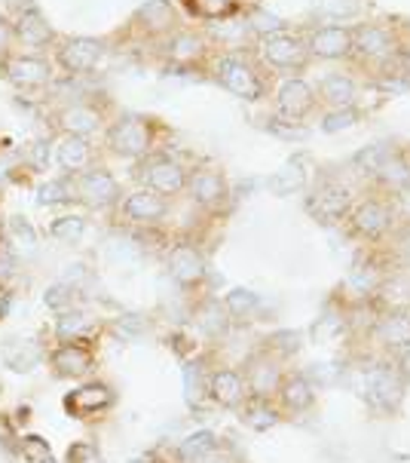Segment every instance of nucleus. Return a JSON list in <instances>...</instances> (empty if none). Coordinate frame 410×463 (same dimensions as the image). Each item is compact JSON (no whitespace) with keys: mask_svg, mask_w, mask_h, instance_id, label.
Masks as SVG:
<instances>
[{"mask_svg":"<svg viewBox=\"0 0 410 463\" xmlns=\"http://www.w3.org/2000/svg\"><path fill=\"white\" fill-rule=\"evenodd\" d=\"M105 145L110 154L126 156V160H144L156 147V127L147 117L123 114L105 129Z\"/></svg>","mask_w":410,"mask_h":463,"instance_id":"f257e3e1","label":"nucleus"},{"mask_svg":"<svg viewBox=\"0 0 410 463\" xmlns=\"http://www.w3.org/2000/svg\"><path fill=\"white\" fill-rule=\"evenodd\" d=\"M10 15V25H13V41H15V50L22 46V52H46L55 50V43H59V34H55V28L50 25V19L43 15V10L37 4H15Z\"/></svg>","mask_w":410,"mask_h":463,"instance_id":"f03ea898","label":"nucleus"},{"mask_svg":"<svg viewBox=\"0 0 410 463\" xmlns=\"http://www.w3.org/2000/svg\"><path fill=\"white\" fill-rule=\"evenodd\" d=\"M0 74H4L6 83H13L15 90L25 92H37V90H50L55 83V68L52 56H41V52H22L13 50L0 59Z\"/></svg>","mask_w":410,"mask_h":463,"instance_id":"7ed1b4c3","label":"nucleus"},{"mask_svg":"<svg viewBox=\"0 0 410 463\" xmlns=\"http://www.w3.org/2000/svg\"><path fill=\"white\" fill-rule=\"evenodd\" d=\"M105 41L98 37H65V41L55 43V50L50 52L55 68L61 71L65 77H86L98 68L101 56H105Z\"/></svg>","mask_w":410,"mask_h":463,"instance_id":"20e7f679","label":"nucleus"},{"mask_svg":"<svg viewBox=\"0 0 410 463\" xmlns=\"http://www.w3.org/2000/svg\"><path fill=\"white\" fill-rule=\"evenodd\" d=\"M107 117L101 111L98 101L92 99H68L61 108L52 111V127L55 132H68V136H83V138H92L96 132L105 129Z\"/></svg>","mask_w":410,"mask_h":463,"instance_id":"39448f33","label":"nucleus"},{"mask_svg":"<svg viewBox=\"0 0 410 463\" xmlns=\"http://www.w3.org/2000/svg\"><path fill=\"white\" fill-rule=\"evenodd\" d=\"M187 175H191V172H187L184 163L169 154H151V156H144V163H141V182H144L147 191L160 194L165 200L184 194Z\"/></svg>","mask_w":410,"mask_h":463,"instance_id":"423d86ee","label":"nucleus"},{"mask_svg":"<svg viewBox=\"0 0 410 463\" xmlns=\"http://www.w3.org/2000/svg\"><path fill=\"white\" fill-rule=\"evenodd\" d=\"M215 80L239 99L255 101L264 96V83H260L255 65L242 52H230V56H220L215 61Z\"/></svg>","mask_w":410,"mask_h":463,"instance_id":"0eeeda50","label":"nucleus"},{"mask_svg":"<svg viewBox=\"0 0 410 463\" xmlns=\"http://www.w3.org/2000/svg\"><path fill=\"white\" fill-rule=\"evenodd\" d=\"M361 383H365V396L370 399V405L380 411H396L401 396H405V374H401V368H396V363L370 365Z\"/></svg>","mask_w":410,"mask_h":463,"instance_id":"6e6552de","label":"nucleus"},{"mask_svg":"<svg viewBox=\"0 0 410 463\" xmlns=\"http://www.w3.org/2000/svg\"><path fill=\"white\" fill-rule=\"evenodd\" d=\"M74 194L89 209H110V206H120L123 200L120 182L105 166H89L80 175H74Z\"/></svg>","mask_w":410,"mask_h":463,"instance_id":"1a4fd4ad","label":"nucleus"},{"mask_svg":"<svg viewBox=\"0 0 410 463\" xmlns=\"http://www.w3.org/2000/svg\"><path fill=\"white\" fill-rule=\"evenodd\" d=\"M346 218H349L352 231H356L359 237L370 240V242L389 237V231L396 227V209H392V203L377 200V197H368V200L356 203Z\"/></svg>","mask_w":410,"mask_h":463,"instance_id":"9d476101","label":"nucleus"},{"mask_svg":"<svg viewBox=\"0 0 410 463\" xmlns=\"http://www.w3.org/2000/svg\"><path fill=\"white\" fill-rule=\"evenodd\" d=\"M370 335H374V341L380 344L383 350H389L398 363L410 356V313L383 310L380 317H377L374 328H370Z\"/></svg>","mask_w":410,"mask_h":463,"instance_id":"9b49d317","label":"nucleus"},{"mask_svg":"<svg viewBox=\"0 0 410 463\" xmlns=\"http://www.w3.org/2000/svg\"><path fill=\"white\" fill-rule=\"evenodd\" d=\"M246 378V387H248V396H264V399H275V390H279L282 378V359L273 356L270 350H260L257 356H251L248 363V372L242 374Z\"/></svg>","mask_w":410,"mask_h":463,"instance_id":"f8f14e48","label":"nucleus"},{"mask_svg":"<svg viewBox=\"0 0 410 463\" xmlns=\"http://www.w3.org/2000/svg\"><path fill=\"white\" fill-rule=\"evenodd\" d=\"M120 212L126 215V222L151 227V224H160L163 218L169 215V200L154 191H147V187H138V191L126 194L120 200Z\"/></svg>","mask_w":410,"mask_h":463,"instance_id":"ddd939ff","label":"nucleus"},{"mask_svg":"<svg viewBox=\"0 0 410 463\" xmlns=\"http://www.w3.org/2000/svg\"><path fill=\"white\" fill-rule=\"evenodd\" d=\"M116 402L114 390L107 383H83V387L70 390L65 396V411L70 418H92V414H101L107 411L110 405Z\"/></svg>","mask_w":410,"mask_h":463,"instance_id":"4468645a","label":"nucleus"},{"mask_svg":"<svg viewBox=\"0 0 410 463\" xmlns=\"http://www.w3.org/2000/svg\"><path fill=\"white\" fill-rule=\"evenodd\" d=\"M132 28L144 31L151 37L175 34L178 28V10L172 0H147L144 6H138V13L132 15Z\"/></svg>","mask_w":410,"mask_h":463,"instance_id":"2eb2a0df","label":"nucleus"},{"mask_svg":"<svg viewBox=\"0 0 410 463\" xmlns=\"http://www.w3.org/2000/svg\"><path fill=\"white\" fill-rule=\"evenodd\" d=\"M55 163H59L68 175H80V172H86L89 166H96V147H92L89 138L61 132V136L55 138Z\"/></svg>","mask_w":410,"mask_h":463,"instance_id":"dca6fc26","label":"nucleus"},{"mask_svg":"<svg viewBox=\"0 0 410 463\" xmlns=\"http://www.w3.org/2000/svg\"><path fill=\"white\" fill-rule=\"evenodd\" d=\"M184 191H187V197H191L196 206H202V209H215V206H220V203L227 200L224 175H220L218 169H209V166L193 169L191 175H187Z\"/></svg>","mask_w":410,"mask_h":463,"instance_id":"f3484780","label":"nucleus"},{"mask_svg":"<svg viewBox=\"0 0 410 463\" xmlns=\"http://www.w3.org/2000/svg\"><path fill=\"white\" fill-rule=\"evenodd\" d=\"M50 365L59 378H86L96 365V356L83 341H68L50 356Z\"/></svg>","mask_w":410,"mask_h":463,"instance_id":"a211bd4d","label":"nucleus"},{"mask_svg":"<svg viewBox=\"0 0 410 463\" xmlns=\"http://www.w3.org/2000/svg\"><path fill=\"white\" fill-rule=\"evenodd\" d=\"M352 209V194L346 191L343 184L337 182H328V184H319L310 197V212L319 215L321 222H337V218H346Z\"/></svg>","mask_w":410,"mask_h":463,"instance_id":"6ab92c4d","label":"nucleus"},{"mask_svg":"<svg viewBox=\"0 0 410 463\" xmlns=\"http://www.w3.org/2000/svg\"><path fill=\"white\" fill-rule=\"evenodd\" d=\"M205 270H209V267H205V255L193 242H178L169 252V273L181 286H200L205 279Z\"/></svg>","mask_w":410,"mask_h":463,"instance_id":"aec40b11","label":"nucleus"},{"mask_svg":"<svg viewBox=\"0 0 410 463\" xmlns=\"http://www.w3.org/2000/svg\"><path fill=\"white\" fill-rule=\"evenodd\" d=\"M264 59L273 68H301L306 59V46L288 31H270L264 37Z\"/></svg>","mask_w":410,"mask_h":463,"instance_id":"412c9836","label":"nucleus"},{"mask_svg":"<svg viewBox=\"0 0 410 463\" xmlns=\"http://www.w3.org/2000/svg\"><path fill=\"white\" fill-rule=\"evenodd\" d=\"M275 402H279L282 411H310L315 405V387L310 378H303L301 372H288L282 378L279 390H275Z\"/></svg>","mask_w":410,"mask_h":463,"instance_id":"4be33fe9","label":"nucleus"},{"mask_svg":"<svg viewBox=\"0 0 410 463\" xmlns=\"http://www.w3.org/2000/svg\"><path fill=\"white\" fill-rule=\"evenodd\" d=\"M209 396L224 408H239L248 399V387L242 372H236V368H218L209 378Z\"/></svg>","mask_w":410,"mask_h":463,"instance_id":"5701e85b","label":"nucleus"},{"mask_svg":"<svg viewBox=\"0 0 410 463\" xmlns=\"http://www.w3.org/2000/svg\"><path fill=\"white\" fill-rule=\"evenodd\" d=\"M312 105H315V92H312L310 83H303V80L282 83V90H279V111H282L285 120L297 123L306 111H312Z\"/></svg>","mask_w":410,"mask_h":463,"instance_id":"b1692460","label":"nucleus"},{"mask_svg":"<svg viewBox=\"0 0 410 463\" xmlns=\"http://www.w3.org/2000/svg\"><path fill=\"white\" fill-rule=\"evenodd\" d=\"M306 50L319 59H340L352 50V34L346 28H337V25L319 28L310 37V46H306Z\"/></svg>","mask_w":410,"mask_h":463,"instance_id":"393cba45","label":"nucleus"},{"mask_svg":"<svg viewBox=\"0 0 410 463\" xmlns=\"http://www.w3.org/2000/svg\"><path fill=\"white\" fill-rule=\"evenodd\" d=\"M165 56L181 68L193 65V61H200L205 56V37L196 34V31H175L169 37V43H165Z\"/></svg>","mask_w":410,"mask_h":463,"instance_id":"a878e982","label":"nucleus"},{"mask_svg":"<svg viewBox=\"0 0 410 463\" xmlns=\"http://www.w3.org/2000/svg\"><path fill=\"white\" fill-rule=\"evenodd\" d=\"M239 408H242V420H246L251 430H257V433H264V430H273L275 423L282 420V408H279L275 399L248 396Z\"/></svg>","mask_w":410,"mask_h":463,"instance_id":"bb28decb","label":"nucleus"},{"mask_svg":"<svg viewBox=\"0 0 410 463\" xmlns=\"http://www.w3.org/2000/svg\"><path fill=\"white\" fill-rule=\"evenodd\" d=\"M352 50H359L368 59H383L392 50V37L386 28L377 25H361L352 31Z\"/></svg>","mask_w":410,"mask_h":463,"instance_id":"cd10ccee","label":"nucleus"},{"mask_svg":"<svg viewBox=\"0 0 410 463\" xmlns=\"http://www.w3.org/2000/svg\"><path fill=\"white\" fill-rule=\"evenodd\" d=\"M43 359V350L37 347L34 341H13L4 347V363L13 368V372H31L37 368Z\"/></svg>","mask_w":410,"mask_h":463,"instance_id":"c85d7f7f","label":"nucleus"},{"mask_svg":"<svg viewBox=\"0 0 410 463\" xmlns=\"http://www.w3.org/2000/svg\"><path fill=\"white\" fill-rule=\"evenodd\" d=\"M92 332V317L83 313L80 307H70L65 313H59V323H55V335L61 341H83Z\"/></svg>","mask_w":410,"mask_h":463,"instance_id":"c756f323","label":"nucleus"},{"mask_svg":"<svg viewBox=\"0 0 410 463\" xmlns=\"http://www.w3.org/2000/svg\"><path fill=\"white\" fill-rule=\"evenodd\" d=\"M321 96L331 108H349L352 99H356V83H352V77L346 74H331L321 80Z\"/></svg>","mask_w":410,"mask_h":463,"instance_id":"7c9ffc66","label":"nucleus"},{"mask_svg":"<svg viewBox=\"0 0 410 463\" xmlns=\"http://www.w3.org/2000/svg\"><path fill=\"white\" fill-rule=\"evenodd\" d=\"M377 178H380L386 187H392L396 194L407 191V187H410V160H407V156L392 154L389 160L383 163V169L377 172Z\"/></svg>","mask_w":410,"mask_h":463,"instance_id":"2f4dec72","label":"nucleus"},{"mask_svg":"<svg viewBox=\"0 0 410 463\" xmlns=\"http://www.w3.org/2000/svg\"><path fill=\"white\" fill-rule=\"evenodd\" d=\"M218 449V439L215 433H209V430H200V433L187 436L184 442L178 445V458L187 460V463H200L205 454L215 451Z\"/></svg>","mask_w":410,"mask_h":463,"instance_id":"473e14b6","label":"nucleus"},{"mask_svg":"<svg viewBox=\"0 0 410 463\" xmlns=\"http://www.w3.org/2000/svg\"><path fill=\"white\" fill-rule=\"evenodd\" d=\"M70 200H77V194H74V175L52 178V182H46L41 187V197H37V203H41V206H61V203H70Z\"/></svg>","mask_w":410,"mask_h":463,"instance_id":"72a5a7b5","label":"nucleus"},{"mask_svg":"<svg viewBox=\"0 0 410 463\" xmlns=\"http://www.w3.org/2000/svg\"><path fill=\"white\" fill-rule=\"evenodd\" d=\"M15 449H19V454L25 458L28 463H55V454L50 449V442H46L43 436H19V442H15Z\"/></svg>","mask_w":410,"mask_h":463,"instance_id":"f704fd0d","label":"nucleus"},{"mask_svg":"<svg viewBox=\"0 0 410 463\" xmlns=\"http://www.w3.org/2000/svg\"><path fill=\"white\" fill-rule=\"evenodd\" d=\"M83 231H86L83 215H61L50 224L52 240H59V242H77L83 237Z\"/></svg>","mask_w":410,"mask_h":463,"instance_id":"c9c22d12","label":"nucleus"},{"mask_svg":"<svg viewBox=\"0 0 410 463\" xmlns=\"http://www.w3.org/2000/svg\"><path fill=\"white\" fill-rule=\"evenodd\" d=\"M260 298L255 292H248V288H233L230 295L224 298V310L230 313V317H251V313L257 310Z\"/></svg>","mask_w":410,"mask_h":463,"instance_id":"e433bc0d","label":"nucleus"},{"mask_svg":"<svg viewBox=\"0 0 410 463\" xmlns=\"http://www.w3.org/2000/svg\"><path fill=\"white\" fill-rule=\"evenodd\" d=\"M77 298H80V292H77V288H70V286H65V282L59 279L55 286L46 288L43 301H46V307H52L55 313H65V310L74 307Z\"/></svg>","mask_w":410,"mask_h":463,"instance_id":"4c0bfd02","label":"nucleus"},{"mask_svg":"<svg viewBox=\"0 0 410 463\" xmlns=\"http://www.w3.org/2000/svg\"><path fill=\"white\" fill-rule=\"evenodd\" d=\"M6 231H10V240L15 242V246H22V249H37V231H34V224L28 222V218H22V215H13L10 218V224H6Z\"/></svg>","mask_w":410,"mask_h":463,"instance_id":"58836bf2","label":"nucleus"},{"mask_svg":"<svg viewBox=\"0 0 410 463\" xmlns=\"http://www.w3.org/2000/svg\"><path fill=\"white\" fill-rule=\"evenodd\" d=\"M389 156H392V151L386 145H370V147H365V151L356 156V166H359V172L377 175V172L383 169V163L389 160Z\"/></svg>","mask_w":410,"mask_h":463,"instance_id":"ea45409f","label":"nucleus"},{"mask_svg":"<svg viewBox=\"0 0 410 463\" xmlns=\"http://www.w3.org/2000/svg\"><path fill=\"white\" fill-rule=\"evenodd\" d=\"M184 383H187V402L200 405V399L209 393V381H205V374L200 372V365L196 363H191L184 368Z\"/></svg>","mask_w":410,"mask_h":463,"instance_id":"a19ab883","label":"nucleus"},{"mask_svg":"<svg viewBox=\"0 0 410 463\" xmlns=\"http://www.w3.org/2000/svg\"><path fill=\"white\" fill-rule=\"evenodd\" d=\"M191 4V10L196 15H202V19H220V15L227 13V0H187Z\"/></svg>","mask_w":410,"mask_h":463,"instance_id":"79ce46f5","label":"nucleus"},{"mask_svg":"<svg viewBox=\"0 0 410 463\" xmlns=\"http://www.w3.org/2000/svg\"><path fill=\"white\" fill-rule=\"evenodd\" d=\"M352 123H356V111H352V108H337L334 114L325 117L321 127H325V132H340L346 127H352Z\"/></svg>","mask_w":410,"mask_h":463,"instance_id":"37998d69","label":"nucleus"},{"mask_svg":"<svg viewBox=\"0 0 410 463\" xmlns=\"http://www.w3.org/2000/svg\"><path fill=\"white\" fill-rule=\"evenodd\" d=\"M92 279V273H89V267L86 264H68V270H65V277H61V282L70 288H77V292H83V286Z\"/></svg>","mask_w":410,"mask_h":463,"instance_id":"c03bdc74","label":"nucleus"},{"mask_svg":"<svg viewBox=\"0 0 410 463\" xmlns=\"http://www.w3.org/2000/svg\"><path fill=\"white\" fill-rule=\"evenodd\" d=\"M98 460V451L92 449L89 442H77L68 449V463H96Z\"/></svg>","mask_w":410,"mask_h":463,"instance_id":"a18cd8bd","label":"nucleus"},{"mask_svg":"<svg viewBox=\"0 0 410 463\" xmlns=\"http://www.w3.org/2000/svg\"><path fill=\"white\" fill-rule=\"evenodd\" d=\"M15 50V41H13V25H10V15L6 10L0 13V59L6 56V52Z\"/></svg>","mask_w":410,"mask_h":463,"instance_id":"49530a36","label":"nucleus"},{"mask_svg":"<svg viewBox=\"0 0 410 463\" xmlns=\"http://www.w3.org/2000/svg\"><path fill=\"white\" fill-rule=\"evenodd\" d=\"M28 163L34 169L50 166V145H46V141H34V145H31V154H28Z\"/></svg>","mask_w":410,"mask_h":463,"instance_id":"de8ad7c7","label":"nucleus"},{"mask_svg":"<svg viewBox=\"0 0 410 463\" xmlns=\"http://www.w3.org/2000/svg\"><path fill=\"white\" fill-rule=\"evenodd\" d=\"M116 332L123 337H138L144 332V323H141L138 317H123V319H116Z\"/></svg>","mask_w":410,"mask_h":463,"instance_id":"09e8293b","label":"nucleus"},{"mask_svg":"<svg viewBox=\"0 0 410 463\" xmlns=\"http://www.w3.org/2000/svg\"><path fill=\"white\" fill-rule=\"evenodd\" d=\"M407 74H410V56H407Z\"/></svg>","mask_w":410,"mask_h":463,"instance_id":"8fccbe9b","label":"nucleus"},{"mask_svg":"<svg viewBox=\"0 0 410 463\" xmlns=\"http://www.w3.org/2000/svg\"><path fill=\"white\" fill-rule=\"evenodd\" d=\"M4 10H6V6H4V4H0V13H4Z\"/></svg>","mask_w":410,"mask_h":463,"instance_id":"3c124183","label":"nucleus"},{"mask_svg":"<svg viewBox=\"0 0 410 463\" xmlns=\"http://www.w3.org/2000/svg\"><path fill=\"white\" fill-rule=\"evenodd\" d=\"M407 313H410V310H407Z\"/></svg>","mask_w":410,"mask_h":463,"instance_id":"603ef678","label":"nucleus"}]
</instances>
